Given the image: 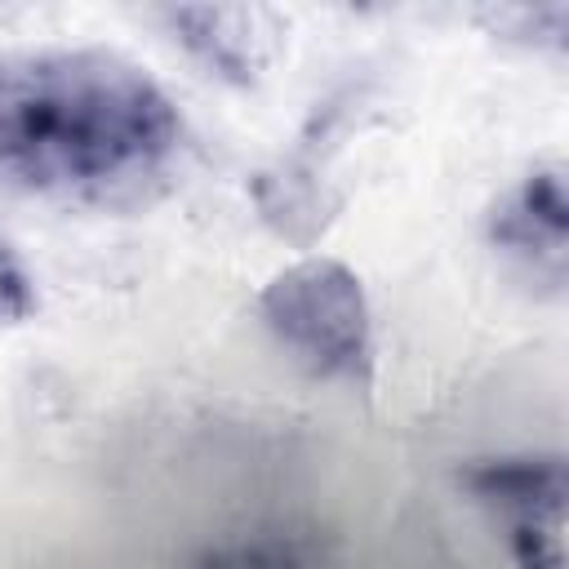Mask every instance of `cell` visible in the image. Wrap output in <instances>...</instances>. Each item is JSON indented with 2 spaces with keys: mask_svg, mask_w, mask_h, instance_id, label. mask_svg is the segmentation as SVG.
I'll list each match as a JSON object with an SVG mask.
<instances>
[{
  "mask_svg": "<svg viewBox=\"0 0 569 569\" xmlns=\"http://www.w3.org/2000/svg\"><path fill=\"white\" fill-rule=\"evenodd\" d=\"M36 311V284L18 253L0 240V325H22Z\"/></svg>",
  "mask_w": 569,
  "mask_h": 569,
  "instance_id": "cell-7",
  "label": "cell"
},
{
  "mask_svg": "<svg viewBox=\"0 0 569 569\" xmlns=\"http://www.w3.org/2000/svg\"><path fill=\"white\" fill-rule=\"evenodd\" d=\"M200 569H302V560L289 542H240L231 551L209 556V565Z\"/></svg>",
  "mask_w": 569,
  "mask_h": 569,
  "instance_id": "cell-8",
  "label": "cell"
},
{
  "mask_svg": "<svg viewBox=\"0 0 569 569\" xmlns=\"http://www.w3.org/2000/svg\"><path fill=\"white\" fill-rule=\"evenodd\" d=\"M178 40L218 76L249 84L262 67V40H258V13L253 9H222V4H182L164 13Z\"/></svg>",
  "mask_w": 569,
  "mask_h": 569,
  "instance_id": "cell-5",
  "label": "cell"
},
{
  "mask_svg": "<svg viewBox=\"0 0 569 569\" xmlns=\"http://www.w3.org/2000/svg\"><path fill=\"white\" fill-rule=\"evenodd\" d=\"M462 485L476 502L520 516V511H565L569 480L560 453H507V458H485L462 471Z\"/></svg>",
  "mask_w": 569,
  "mask_h": 569,
  "instance_id": "cell-4",
  "label": "cell"
},
{
  "mask_svg": "<svg viewBox=\"0 0 569 569\" xmlns=\"http://www.w3.org/2000/svg\"><path fill=\"white\" fill-rule=\"evenodd\" d=\"M489 236L498 249L516 253L533 280L565 284V244H569V191L565 164H538L520 178V187L493 209Z\"/></svg>",
  "mask_w": 569,
  "mask_h": 569,
  "instance_id": "cell-3",
  "label": "cell"
},
{
  "mask_svg": "<svg viewBox=\"0 0 569 569\" xmlns=\"http://www.w3.org/2000/svg\"><path fill=\"white\" fill-rule=\"evenodd\" d=\"M178 151V111L107 49H0V182L133 200Z\"/></svg>",
  "mask_w": 569,
  "mask_h": 569,
  "instance_id": "cell-1",
  "label": "cell"
},
{
  "mask_svg": "<svg viewBox=\"0 0 569 569\" xmlns=\"http://www.w3.org/2000/svg\"><path fill=\"white\" fill-rule=\"evenodd\" d=\"M507 542L516 569H565V511L507 516Z\"/></svg>",
  "mask_w": 569,
  "mask_h": 569,
  "instance_id": "cell-6",
  "label": "cell"
},
{
  "mask_svg": "<svg viewBox=\"0 0 569 569\" xmlns=\"http://www.w3.org/2000/svg\"><path fill=\"white\" fill-rule=\"evenodd\" d=\"M258 316L298 365L316 378L369 387L373 378V325L360 276L325 253H311L258 293Z\"/></svg>",
  "mask_w": 569,
  "mask_h": 569,
  "instance_id": "cell-2",
  "label": "cell"
}]
</instances>
